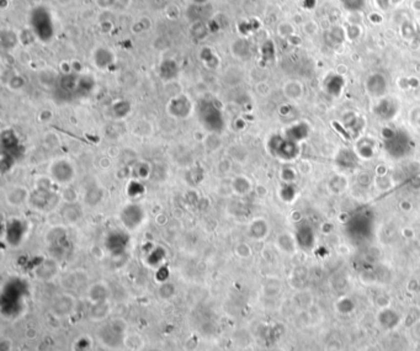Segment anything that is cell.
Returning a JSON list of instances; mask_svg holds the SVG:
<instances>
[{
  "mask_svg": "<svg viewBox=\"0 0 420 351\" xmlns=\"http://www.w3.org/2000/svg\"><path fill=\"white\" fill-rule=\"evenodd\" d=\"M121 222L127 229H137L139 226L142 225L143 220H145V212L138 205L131 204L127 205L124 209H122L121 214H120Z\"/></svg>",
  "mask_w": 420,
  "mask_h": 351,
  "instance_id": "277c9868",
  "label": "cell"
},
{
  "mask_svg": "<svg viewBox=\"0 0 420 351\" xmlns=\"http://www.w3.org/2000/svg\"><path fill=\"white\" fill-rule=\"evenodd\" d=\"M192 111V103L185 95H179L171 99L168 103V112L175 119H186Z\"/></svg>",
  "mask_w": 420,
  "mask_h": 351,
  "instance_id": "52a82bcc",
  "label": "cell"
},
{
  "mask_svg": "<svg viewBox=\"0 0 420 351\" xmlns=\"http://www.w3.org/2000/svg\"><path fill=\"white\" fill-rule=\"evenodd\" d=\"M62 216L65 220V222L74 223L82 217V208L77 204L69 202L62 208Z\"/></svg>",
  "mask_w": 420,
  "mask_h": 351,
  "instance_id": "4fadbf2b",
  "label": "cell"
},
{
  "mask_svg": "<svg viewBox=\"0 0 420 351\" xmlns=\"http://www.w3.org/2000/svg\"><path fill=\"white\" fill-rule=\"evenodd\" d=\"M100 340L108 348H117L125 340L124 328L117 327L116 323H110L100 330Z\"/></svg>",
  "mask_w": 420,
  "mask_h": 351,
  "instance_id": "8992f818",
  "label": "cell"
},
{
  "mask_svg": "<svg viewBox=\"0 0 420 351\" xmlns=\"http://www.w3.org/2000/svg\"><path fill=\"white\" fill-rule=\"evenodd\" d=\"M75 310V298L69 293L58 294L52 302V312L56 317L65 318Z\"/></svg>",
  "mask_w": 420,
  "mask_h": 351,
  "instance_id": "5b68a950",
  "label": "cell"
},
{
  "mask_svg": "<svg viewBox=\"0 0 420 351\" xmlns=\"http://www.w3.org/2000/svg\"><path fill=\"white\" fill-rule=\"evenodd\" d=\"M49 175L56 183L65 185V184H69L74 179V166H73V164L70 163L69 160L58 159L53 162L51 166H49Z\"/></svg>",
  "mask_w": 420,
  "mask_h": 351,
  "instance_id": "3957f363",
  "label": "cell"
},
{
  "mask_svg": "<svg viewBox=\"0 0 420 351\" xmlns=\"http://www.w3.org/2000/svg\"><path fill=\"white\" fill-rule=\"evenodd\" d=\"M149 351H160V350H158V349H152V350H149Z\"/></svg>",
  "mask_w": 420,
  "mask_h": 351,
  "instance_id": "83f0119b",
  "label": "cell"
},
{
  "mask_svg": "<svg viewBox=\"0 0 420 351\" xmlns=\"http://www.w3.org/2000/svg\"><path fill=\"white\" fill-rule=\"evenodd\" d=\"M344 8L350 13H358L366 5V0H340Z\"/></svg>",
  "mask_w": 420,
  "mask_h": 351,
  "instance_id": "ac0fdd59",
  "label": "cell"
},
{
  "mask_svg": "<svg viewBox=\"0 0 420 351\" xmlns=\"http://www.w3.org/2000/svg\"><path fill=\"white\" fill-rule=\"evenodd\" d=\"M115 61L114 53L105 47H100L94 52V63L100 69H106Z\"/></svg>",
  "mask_w": 420,
  "mask_h": 351,
  "instance_id": "8fae6325",
  "label": "cell"
},
{
  "mask_svg": "<svg viewBox=\"0 0 420 351\" xmlns=\"http://www.w3.org/2000/svg\"><path fill=\"white\" fill-rule=\"evenodd\" d=\"M232 187L237 194L244 195L249 191L250 184L249 181H248V179H245L244 176H237V178L233 180Z\"/></svg>",
  "mask_w": 420,
  "mask_h": 351,
  "instance_id": "e0dca14e",
  "label": "cell"
},
{
  "mask_svg": "<svg viewBox=\"0 0 420 351\" xmlns=\"http://www.w3.org/2000/svg\"><path fill=\"white\" fill-rule=\"evenodd\" d=\"M178 65L174 61L167 60L160 64L159 67V74L164 80H171L178 75Z\"/></svg>",
  "mask_w": 420,
  "mask_h": 351,
  "instance_id": "5bb4252c",
  "label": "cell"
},
{
  "mask_svg": "<svg viewBox=\"0 0 420 351\" xmlns=\"http://www.w3.org/2000/svg\"><path fill=\"white\" fill-rule=\"evenodd\" d=\"M143 192H145V187H143L142 184L138 183V181H132V183L129 184L128 188H127V194L131 197H137L139 196V195H142Z\"/></svg>",
  "mask_w": 420,
  "mask_h": 351,
  "instance_id": "d6986e66",
  "label": "cell"
},
{
  "mask_svg": "<svg viewBox=\"0 0 420 351\" xmlns=\"http://www.w3.org/2000/svg\"><path fill=\"white\" fill-rule=\"evenodd\" d=\"M124 103L125 101H120V103H117L116 105L114 106V111L119 119H124V117L129 112V106H127V107H125L124 109V106H122Z\"/></svg>",
  "mask_w": 420,
  "mask_h": 351,
  "instance_id": "44dd1931",
  "label": "cell"
},
{
  "mask_svg": "<svg viewBox=\"0 0 420 351\" xmlns=\"http://www.w3.org/2000/svg\"><path fill=\"white\" fill-rule=\"evenodd\" d=\"M200 121L204 124L205 128L213 133H219L225 128V119L222 115L221 110L217 109V106L210 101H204L199 107Z\"/></svg>",
  "mask_w": 420,
  "mask_h": 351,
  "instance_id": "6da1fadb",
  "label": "cell"
},
{
  "mask_svg": "<svg viewBox=\"0 0 420 351\" xmlns=\"http://www.w3.org/2000/svg\"><path fill=\"white\" fill-rule=\"evenodd\" d=\"M192 1V4H197V5H204V4H207V0H191Z\"/></svg>",
  "mask_w": 420,
  "mask_h": 351,
  "instance_id": "484cf974",
  "label": "cell"
},
{
  "mask_svg": "<svg viewBox=\"0 0 420 351\" xmlns=\"http://www.w3.org/2000/svg\"><path fill=\"white\" fill-rule=\"evenodd\" d=\"M110 297V289L105 282H95L88 287V300L93 305L108 302Z\"/></svg>",
  "mask_w": 420,
  "mask_h": 351,
  "instance_id": "ba28073f",
  "label": "cell"
},
{
  "mask_svg": "<svg viewBox=\"0 0 420 351\" xmlns=\"http://www.w3.org/2000/svg\"><path fill=\"white\" fill-rule=\"evenodd\" d=\"M27 200H30V192L29 190L23 186H16L9 190L6 194V202L14 207L21 206L25 204Z\"/></svg>",
  "mask_w": 420,
  "mask_h": 351,
  "instance_id": "9c48e42d",
  "label": "cell"
},
{
  "mask_svg": "<svg viewBox=\"0 0 420 351\" xmlns=\"http://www.w3.org/2000/svg\"><path fill=\"white\" fill-rule=\"evenodd\" d=\"M360 34H361V30H360V27H358V25H350L348 27L349 39H351V40L356 39V37L360 36Z\"/></svg>",
  "mask_w": 420,
  "mask_h": 351,
  "instance_id": "603a6c76",
  "label": "cell"
},
{
  "mask_svg": "<svg viewBox=\"0 0 420 351\" xmlns=\"http://www.w3.org/2000/svg\"><path fill=\"white\" fill-rule=\"evenodd\" d=\"M103 199V191L98 186H94V187L88 188V191L85 194V202L90 206H95Z\"/></svg>",
  "mask_w": 420,
  "mask_h": 351,
  "instance_id": "2e32d148",
  "label": "cell"
},
{
  "mask_svg": "<svg viewBox=\"0 0 420 351\" xmlns=\"http://www.w3.org/2000/svg\"><path fill=\"white\" fill-rule=\"evenodd\" d=\"M376 1H377V5H378L382 10H387V9L391 6L389 0H376Z\"/></svg>",
  "mask_w": 420,
  "mask_h": 351,
  "instance_id": "cb8c5ba5",
  "label": "cell"
},
{
  "mask_svg": "<svg viewBox=\"0 0 420 351\" xmlns=\"http://www.w3.org/2000/svg\"><path fill=\"white\" fill-rule=\"evenodd\" d=\"M413 8H414L417 11H420V0H414V3H413Z\"/></svg>",
  "mask_w": 420,
  "mask_h": 351,
  "instance_id": "d4e9b609",
  "label": "cell"
},
{
  "mask_svg": "<svg viewBox=\"0 0 420 351\" xmlns=\"http://www.w3.org/2000/svg\"><path fill=\"white\" fill-rule=\"evenodd\" d=\"M57 263H56L53 259H47L36 270V276L39 277L40 280H42V281H48V280H52L53 277L57 276Z\"/></svg>",
  "mask_w": 420,
  "mask_h": 351,
  "instance_id": "30bf717a",
  "label": "cell"
},
{
  "mask_svg": "<svg viewBox=\"0 0 420 351\" xmlns=\"http://www.w3.org/2000/svg\"><path fill=\"white\" fill-rule=\"evenodd\" d=\"M23 85H25V80H23L21 75H13L9 79L8 86L11 90H20V89L23 88Z\"/></svg>",
  "mask_w": 420,
  "mask_h": 351,
  "instance_id": "ffe728a7",
  "label": "cell"
},
{
  "mask_svg": "<svg viewBox=\"0 0 420 351\" xmlns=\"http://www.w3.org/2000/svg\"><path fill=\"white\" fill-rule=\"evenodd\" d=\"M127 240L128 239H127L125 233L114 232V233H111V234H108L106 244H107V248L110 249L111 251H121L126 248Z\"/></svg>",
  "mask_w": 420,
  "mask_h": 351,
  "instance_id": "7c38bea8",
  "label": "cell"
},
{
  "mask_svg": "<svg viewBox=\"0 0 420 351\" xmlns=\"http://www.w3.org/2000/svg\"><path fill=\"white\" fill-rule=\"evenodd\" d=\"M32 32L41 41H48L53 36V25H52L49 13L44 8H36L31 13Z\"/></svg>",
  "mask_w": 420,
  "mask_h": 351,
  "instance_id": "7a4b0ae2",
  "label": "cell"
},
{
  "mask_svg": "<svg viewBox=\"0 0 420 351\" xmlns=\"http://www.w3.org/2000/svg\"><path fill=\"white\" fill-rule=\"evenodd\" d=\"M108 312H110V306H108V302L98 303V305H93L91 317H93L95 320H103L107 317Z\"/></svg>",
  "mask_w": 420,
  "mask_h": 351,
  "instance_id": "9a60e30c",
  "label": "cell"
},
{
  "mask_svg": "<svg viewBox=\"0 0 420 351\" xmlns=\"http://www.w3.org/2000/svg\"><path fill=\"white\" fill-rule=\"evenodd\" d=\"M250 248L247 246V244H244V243H240V244H238L237 247H235V254H237L239 258H248V256H250Z\"/></svg>",
  "mask_w": 420,
  "mask_h": 351,
  "instance_id": "7402d4cb",
  "label": "cell"
},
{
  "mask_svg": "<svg viewBox=\"0 0 420 351\" xmlns=\"http://www.w3.org/2000/svg\"><path fill=\"white\" fill-rule=\"evenodd\" d=\"M402 3V0H389V4L391 5H398V4Z\"/></svg>",
  "mask_w": 420,
  "mask_h": 351,
  "instance_id": "4316f807",
  "label": "cell"
}]
</instances>
